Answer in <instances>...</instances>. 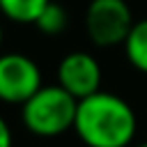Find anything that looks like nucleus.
I'll return each instance as SVG.
<instances>
[{"mask_svg": "<svg viewBox=\"0 0 147 147\" xmlns=\"http://www.w3.org/2000/svg\"><path fill=\"white\" fill-rule=\"evenodd\" d=\"M133 108L113 92H94L78 101L74 131L87 147H129L136 138Z\"/></svg>", "mask_w": 147, "mask_h": 147, "instance_id": "f257e3e1", "label": "nucleus"}, {"mask_svg": "<svg viewBox=\"0 0 147 147\" xmlns=\"http://www.w3.org/2000/svg\"><path fill=\"white\" fill-rule=\"evenodd\" d=\"M78 99L60 85H41L23 106V126L39 138H55L74 129Z\"/></svg>", "mask_w": 147, "mask_h": 147, "instance_id": "f03ea898", "label": "nucleus"}, {"mask_svg": "<svg viewBox=\"0 0 147 147\" xmlns=\"http://www.w3.org/2000/svg\"><path fill=\"white\" fill-rule=\"evenodd\" d=\"M133 14L126 0H92L85 11L87 37L99 48L124 44L133 28Z\"/></svg>", "mask_w": 147, "mask_h": 147, "instance_id": "7ed1b4c3", "label": "nucleus"}, {"mask_svg": "<svg viewBox=\"0 0 147 147\" xmlns=\"http://www.w3.org/2000/svg\"><path fill=\"white\" fill-rule=\"evenodd\" d=\"M41 87L37 62L23 53H0V101L23 106Z\"/></svg>", "mask_w": 147, "mask_h": 147, "instance_id": "20e7f679", "label": "nucleus"}, {"mask_svg": "<svg viewBox=\"0 0 147 147\" xmlns=\"http://www.w3.org/2000/svg\"><path fill=\"white\" fill-rule=\"evenodd\" d=\"M57 85L64 87L78 101L101 90V64L85 51L64 55L57 64Z\"/></svg>", "mask_w": 147, "mask_h": 147, "instance_id": "39448f33", "label": "nucleus"}, {"mask_svg": "<svg viewBox=\"0 0 147 147\" xmlns=\"http://www.w3.org/2000/svg\"><path fill=\"white\" fill-rule=\"evenodd\" d=\"M124 55L129 64L142 74H147V18L133 23L129 37L124 39Z\"/></svg>", "mask_w": 147, "mask_h": 147, "instance_id": "423d86ee", "label": "nucleus"}, {"mask_svg": "<svg viewBox=\"0 0 147 147\" xmlns=\"http://www.w3.org/2000/svg\"><path fill=\"white\" fill-rule=\"evenodd\" d=\"M51 0H0V14L11 23H34Z\"/></svg>", "mask_w": 147, "mask_h": 147, "instance_id": "0eeeda50", "label": "nucleus"}, {"mask_svg": "<svg viewBox=\"0 0 147 147\" xmlns=\"http://www.w3.org/2000/svg\"><path fill=\"white\" fill-rule=\"evenodd\" d=\"M34 25H37V30H39L41 34L55 37V34H60V32L67 30V25H69V14H67V9L60 7L57 2H48L46 9H44V11L39 14V18L34 21Z\"/></svg>", "mask_w": 147, "mask_h": 147, "instance_id": "6e6552de", "label": "nucleus"}, {"mask_svg": "<svg viewBox=\"0 0 147 147\" xmlns=\"http://www.w3.org/2000/svg\"><path fill=\"white\" fill-rule=\"evenodd\" d=\"M14 138H11V129L7 126V122L0 117V147H11Z\"/></svg>", "mask_w": 147, "mask_h": 147, "instance_id": "1a4fd4ad", "label": "nucleus"}, {"mask_svg": "<svg viewBox=\"0 0 147 147\" xmlns=\"http://www.w3.org/2000/svg\"><path fill=\"white\" fill-rule=\"evenodd\" d=\"M0 46H2V23H0Z\"/></svg>", "mask_w": 147, "mask_h": 147, "instance_id": "9d476101", "label": "nucleus"}, {"mask_svg": "<svg viewBox=\"0 0 147 147\" xmlns=\"http://www.w3.org/2000/svg\"><path fill=\"white\" fill-rule=\"evenodd\" d=\"M138 147H147V142H140V145H138Z\"/></svg>", "mask_w": 147, "mask_h": 147, "instance_id": "9b49d317", "label": "nucleus"}]
</instances>
